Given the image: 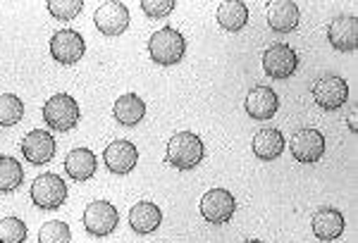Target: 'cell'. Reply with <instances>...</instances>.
I'll return each instance as SVG.
<instances>
[{
	"label": "cell",
	"instance_id": "cell-1",
	"mask_svg": "<svg viewBox=\"0 0 358 243\" xmlns=\"http://www.w3.org/2000/svg\"><path fill=\"white\" fill-rule=\"evenodd\" d=\"M206 158L203 141L192 131H179L167 143V158L165 165L175 167V170H194Z\"/></svg>",
	"mask_w": 358,
	"mask_h": 243
},
{
	"label": "cell",
	"instance_id": "cell-2",
	"mask_svg": "<svg viewBox=\"0 0 358 243\" xmlns=\"http://www.w3.org/2000/svg\"><path fill=\"white\" fill-rule=\"evenodd\" d=\"M148 53H151L153 62H158L163 67L177 65L184 57V53H187V40H184V36L177 29L163 27L148 40Z\"/></svg>",
	"mask_w": 358,
	"mask_h": 243
},
{
	"label": "cell",
	"instance_id": "cell-3",
	"mask_svg": "<svg viewBox=\"0 0 358 243\" xmlns=\"http://www.w3.org/2000/svg\"><path fill=\"white\" fill-rule=\"evenodd\" d=\"M82 110H79L77 101L69 94H57L48 98L43 105V122L55 131H69L77 126Z\"/></svg>",
	"mask_w": 358,
	"mask_h": 243
},
{
	"label": "cell",
	"instance_id": "cell-4",
	"mask_svg": "<svg viewBox=\"0 0 358 243\" xmlns=\"http://www.w3.org/2000/svg\"><path fill=\"white\" fill-rule=\"evenodd\" d=\"M31 200L34 205H38L41 210H55L67 200V184L62 177L45 172L38 175L31 184Z\"/></svg>",
	"mask_w": 358,
	"mask_h": 243
},
{
	"label": "cell",
	"instance_id": "cell-5",
	"mask_svg": "<svg viewBox=\"0 0 358 243\" xmlns=\"http://www.w3.org/2000/svg\"><path fill=\"white\" fill-rule=\"evenodd\" d=\"M289 153L294 160L303 162V165H313L325 155V134L320 129H299L296 134L289 138Z\"/></svg>",
	"mask_w": 358,
	"mask_h": 243
},
{
	"label": "cell",
	"instance_id": "cell-6",
	"mask_svg": "<svg viewBox=\"0 0 358 243\" xmlns=\"http://www.w3.org/2000/svg\"><path fill=\"white\" fill-rule=\"evenodd\" d=\"M82 222H84V227L89 234L110 236L113 231L117 229V222H120L117 207L108 200H94L91 205H86Z\"/></svg>",
	"mask_w": 358,
	"mask_h": 243
},
{
	"label": "cell",
	"instance_id": "cell-7",
	"mask_svg": "<svg viewBox=\"0 0 358 243\" xmlns=\"http://www.w3.org/2000/svg\"><path fill=\"white\" fill-rule=\"evenodd\" d=\"M236 210V200L227 189H210L201 198V215L210 224H227Z\"/></svg>",
	"mask_w": 358,
	"mask_h": 243
},
{
	"label": "cell",
	"instance_id": "cell-8",
	"mask_svg": "<svg viewBox=\"0 0 358 243\" xmlns=\"http://www.w3.org/2000/svg\"><path fill=\"white\" fill-rule=\"evenodd\" d=\"M96 29L106 36H120L129 29V10L120 0H108L94 15Z\"/></svg>",
	"mask_w": 358,
	"mask_h": 243
},
{
	"label": "cell",
	"instance_id": "cell-9",
	"mask_svg": "<svg viewBox=\"0 0 358 243\" xmlns=\"http://www.w3.org/2000/svg\"><path fill=\"white\" fill-rule=\"evenodd\" d=\"M299 67V55L287 43H273L263 53V69L273 79H289Z\"/></svg>",
	"mask_w": 358,
	"mask_h": 243
},
{
	"label": "cell",
	"instance_id": "cell-10",
	"mask_svg": "<svg viewBox=\"0 0 358 243\" xmlns=\"http://www.w3.org/2000/svg\"><path fill=\"white\" fill-rule=\"evenodd\" d=\"M86 50V43L82 34L74 31V29H60L50 38V55L55 57L60 65H74V62L82 60Z\"/></svg>",
	"mask_w": 358,
	"mask_h": 243
},
{
	"label": "cell",
	"instance_id": "cell-11",
	"mask_svg": "<svg viewBox=\"0 0 358 243\" xmlns=\"http://www.w3.org/2000/svg\"><path fill=\"white\" fill-rule=\"evenodd\" d=\"M327 40L339 53H354L358 48V17L339 15L327 27Z\"/></svg>",
	"mask_w": 358,
	"mask_h": 243
},
{
	"label": "cell",
	"instance_id": "cell-12",
	"mask_svg": "<svg viewBox=\"0 0 358 243\" xmlns=\"http://www.w3.org/2000/svg\"><path fill=\"white\" fill-rule=\"evenodd\" d=\"M349 98V84L342 77H322L313 84V101L322 110H339Z\"/></svg>",
	"mask_w": 358,
	"mask_h": 243
},
{
	"label": "cell",
	"instance_id": "cell-13",
	"mask_svg": "<svg viewBox=\"0 0 358 243\" xmlns=\"http://www.w3.org/2000/svg\"><path fill=\"white\" fill-rule=\"evenodd\" d=\"M22 155L31 165H45L55 158V138L45 129H31L22 138Z\"/></svg>",
	"mask_w": 358,
	"mask_h": 243
},
{
	"label": "cell",
	"instance_id": "cell-14",
	"mask_svg": "<svg viewBox=\"0 0 358 243\" xmlns=\"http://www.w3.org/2000/svg\"><path fill=\"white\" fill-rule=\"evenodd\" d=\"M103 162H106V167L113 175H129L138 162V150L134 143L127 141V138H117V141H113L110 146L106 148Z\"/></svg>",
	"mask_w": 358,
	"mask_h": 243
},
{
	"label": "cell",
	"instance_id": "cell-15",
	"mask_svg": "<svg viewBox=\"0 0 358 243\" xmlns=\"http://www.w3.org/2000/svg\"><path fill=\"white\" fill-rule=\"evenodd\" d=\"M244 105H246L248 117L265 122V119L275 117L277 108H280V98H277V94L270 86H256V89L248 91Z\"/></svg>",
	"mask_w": 358,
	"mask_h": 243
},
{
	"label": "cell",
	"instance_id": "cell-16",
	"mask_svg": "<svg viewBox=\"0 0 358 243\" xmlns=\"http://www.w3.org/2000/svg\"><path fill=\"white\" fill-rule=\"evenodd\" d=\"M310 227H313L315 239L320 241H337L344 234V215L337 207H320L310 219Z\"/></svg>",
	"mask_w": 358,
	"mask_h": 243
},
{
	"label": "cell",
	"instance_id": "cell-17",
	"mask_svg": "<svg viewBox=\"0 0 358 243\" xmlns=\"http://www.w3.org/2000/svg\"><path fill=\"white\" fill-rule=\"evenodd\" d=\"M301 13H299V5L292 0H275L268 5V24L273 31L289 34L299 27Z\"/></svg>",
	"mask_w": 358,
	"mask_h": 243
},
{
	"label": "cell",
	"instance_id": "cell-18",
	"mask_svg": "<svg viewBox=\"0 0 358 243\" xmlns=\"http://www.w3.org/2000/svg\"><path fill=\"white\" fill-rule=\"evenodd\" d=\"M96 167H98L96 153L89 148H72L65 158V172L74 182H89L96 175Z\"/></svg>",
	"mask_w": 358,
	"mask_h": 243
},
{
	"label": "cell",
	"instance_id": "cell-19",
	"mask_svg": "<svg viewBox=\"0 0 358 243\" xmlns=\"http://www.w3.org/2000/svg\"><path fill=\"white\" fill-rule=\"evenodd\" d=\"M160 222H163V212H160V207L151 200L136 202L129 210V227L141 236L153 234V231L160 227Z\"/></svg>",
	"mask_w": 358,
	"mask_h": 243
},
{
	"label": "cell",
	"instance_id": "cell-20",
	"mask_svg": "<svg viewBox=\"0 0 358 243\" xmlns=\"http://www.w3.org/2000/svg\"><path fill=\"white\" fill-rule=\"evenodd\" d=\"M251 148L256 153V158H261L265 162L277 160L287 148V141L282 136L280 129H261L251 141Z\"/></svg>",
	"mask_w": 358,
	"mask_h": 243
},
{
	"label": "cell",
	"instance_id": "cell-21",
	"mask_svg": "<svg viewBox=\"0 0 358 243\" xmlns=\"http://www.w3.org/2000/svg\"><path fill=\"white\" fill-rule=\"evenodd\" d=\"M217 22L224 31L236 34L248 24V8L241 0H224L217 5Z\"/></svg>",
	"mask_w": 358,
	"mask_h": 243
},
{
	"label": "cell",
	"instance_id": "cell-22",
	"mask_svg": "<svg viewBox=\"0 0 358 243\" xmlns=\"http://www.w3.org/2000/svg\"><path fill=\"white\" fill-rule=\"evenodd\" d=\"M113 115L122 126H134L143 119V115H146V103L136 94H124L115 101Z\"/></svg>",
	"mask_w": 358,
	"mask_h": 243
},
{
	"label": "cell",
	"instance_id": "cell-23",
	"mask_svg": "<svg viewBox=\"0 0 358 243\" xmlns=\"http://www.w3.org/2000/svg\"><path fill=\"white\" fill-rule=\"evenodd\" d=\"M22 182H24V170L20 160L0 155V193H13L15 189L22 186Z\"/></svg>",
	"mask_w": 358,
	"mask_h": 243
},
{
	"label": "cell",
	"instance_id": "cell-24",
	"mask_svg": "<svg viewBox=\"0 0 358 243\" xmlns=\"http://www.w3.org/2000/svg\"><path fill=\"white\" fill-rule=\"evenodd\" d=\"M24 117V103L15 94L0 96V126H15Z\"/></svg>",
	"mask_w": 358,
	"mask_h": 243
},
{
	"label": "cell",
	"instance_id": "cell-25",
	"mask_svg": "<svg viewBox=\"0 0 358 243\" xmlns=\"http://www.w3.org/2000/svg\"><path fill=\"white\" fill-rule=\"evenodd\" d=\"M38 243H72V231L60 219H50L38 229Z\"/></svg>",
	"mask_w": 358,
	"mask_h": 243
},
{
	"label": "cell",
	"instance_id": "cell-26",
	"mask_svg": "<svg viewBox=\"0 0 358 243\" xmlns=\"http://www.w3.org/2000/svg\"><path fill=\"white\" fill-rule=\"evenodd\" d=\"M27 241V224L20 217L0 219V243H24Z\"/></svg>",
	"mask_w": 358,
	"mask_h": 243
},
{
	"label": "cell",
	"instance_id": "cell-27",
	"mask_svg": "<svg viewBox=\"0 0 358 243\" xmlns=\"http://www.w3.org/2000/svg\"><path fill=\"white\" fill-rule=\"evenodd\" d=\"M84 3L82 0H50L48 3V13L55 17V20L69 22L74 20L79 13H82Z\"/></svg>",
	"mask_w": 358,
	"mask_h": 243
},
{
	"label": "cell",
	"instance_id": "cell-28",
	"mask_svg": "<svg viewBox=\"0 0 358 243\" xmlns=\"http://www.w3.org/2000/svg\"><path fill=\"white\" fill-rule=\"evenodd\" d=\"M141 10L143 15L158 20V17H167L175 10V0H141Z\"/></svg>",
	"mask_w": 358,
	"mask_h": 243
},
{
	"label": "cell",
	"instance_id": "cell-29",
	"mask_svg": "<svg viewBox=\"0 0 358 243\" xmlns=\"http://www.w3.org/2000/svg\"><path fill=\"white\" fill-rule=\"evenodd\" d=\"M349 129H351V131H358V129H356V112H351V115H349Z\"/></svg>",
	"mask_w": 358,
	"mask_h": 243
},
{
	"label": "cell",
	"instance_id": "cell-30",
	"mask_svg": "<svg viewBox=\"0 0 358 243\" xmlns=\"http://www.w3.org/2000/svg\"><path fill=\"white\" fill-rule=\"evenodd\" d=\"M244 243H263V241H256V239H251V241H244Z\"/></svg>",
	"mask_w": 358,
	"mask_h": 243
}]
</instances>
